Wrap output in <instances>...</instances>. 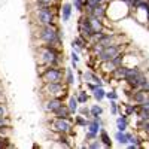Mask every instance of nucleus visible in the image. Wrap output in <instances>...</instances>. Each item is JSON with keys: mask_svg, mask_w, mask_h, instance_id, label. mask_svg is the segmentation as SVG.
Masks as SVG:
<instances>
[{"mask_svg": "<svg viewBox=\"0 0 149 149\" xmlns=\"http://www.w3.org/2000/svg\"><path fill=\"white\" fill-rule=\"evenodd\" d=\"M34 37H37L42 45H52L57 48H61L63 37L57 27V24H48V26H36L34 27Z\"/></svg>", "mask_w": 149, "mask_h": 149, "instance_id": "nucleus-1", "label": "nucleus"}, {"mask_svg": "<svg viewBox=\"0 0 149 149\" xmlns=\"http://www.w3.org/2000/svg\"><path fill=\"white\" fill-rule=\"evenodd\" d=\"M36 55H37V61L43 67L60 66L61 61H63L61 48L52 45H39V48H36Z\"/></svg>", "mask_w": 149, "mask_h": 149, "instance_id": "nucleus-2", "label": "nucleus"}, {"mask_svg": "<svg viewBox=\"0 0 149 149\" xmlns=\"http://www.w3.org/2000/svg\"><path fill=\"white\" fill-rule=\"evenodd\" d=\"M31 18L36 22V26H48V24H54L57 19V12L55 6H33Z\"/></svg>", "mask_w": 149, "mask_h": 149, "instance_id": "nucleus-3", "label": "nucleus"}, {"mask_svg": "<svg viewBox=\"0 0 149 149\" xmlns=\"http://www.w3.org/2000/svg\"><path fill=\"white\" fill-rule=\"evenodd\" d=\"M42 84H55V82H64V69L60 66H51L43 67V72L40 73Z\"/></svg>", "mask_w": 149, "mask_h": 149, "instance_id": "nucleus-4", "label": "nucleus"}, {"mask_svg": "<svg viewBox=\"0 0 149 149\" xmlns=\"http://www.w3.org/2000/svg\"><path fill=\"white\" fill-rule=\"evenodd\" d=\"M73 119H66V118H55L52 116L51 122H49V128L51 131L57 133V134H73Z\"/></svg>", "mask_w": 149, "mask_h": 149, "instance_id": "nucleus-5", "label": "nucleus"}, {"mask_svg": "<svg viewBox=\"0 0 149 149\" xmlns=\"http://www.w3.org/2000/svg\"><path fill=\"white\" fill-rule=\"evenodd\" d=\"M69 90V85L66 82H55V84H43L42 93L46 97H61L64 98Z\"/></svg>", "mask_w": 149, "mask_h": 149, "instance_id": "nucleus-6", "label": "nucleus"}, {"mask_svg": "<svg viewBox=\"0 0 149 149\" xmlns=\"http://www.w3.org/2000/svg\"><path fill=\"white\" fill-rule=\"evenodd\" d=\"M124 52V45L122 43H116V45H110V46H104L97 55H94V58L98 63H103V61H110L112 58H115L116 55Z\"/></svg>", "mask_w": 149, "mask_h": 149, "instance_id": "nucleus-7", "label": "nucleus"}, {"mask_svg": "<svg viewBox=\"0 0 149 149\" xmlns=\"http://www.w3.org/2000/svg\"><path fill=\"white\" fill-rule=\"evenodd\" d=\"M78 33H79V36H82L84 39H86L88 43H90V39L93 37L94 31H93V27H91V22L88 19V15L84 14L79 18V21H78Z\"/></svg>", "mask_w": 149, "mask_h": 149, "instance_id": "nucleus-8", "label": "nucleus"}, {"mask_svg": "<svg viewBox=\"0 0 149 149\" xmlns=\"http://www.w3.org/2000/svg\"><path fill=\"white\" fill-rule=\"evenodd\" d=\"M84 14L86 15H93L95 18H100V19H106V15H107V2L106 3H102V5H97L94 8H85L84 9Z\"/></svg>", "mask_w": 149, "mask_h": 149, "instance_id": "nucleus-9", "label": "nucleus"}, {"mask_svg": "<svg viewBox=\"0 0 149 149\" xmlns=\"http://www.w3.org/2000/svg\"><path fill=\"white\" fill-rule=\"evenodd\" d=\"M64 104V98H61V97H46L45 98V102H43V109L48 112V113H54V112L61 107Z\"/></svg>", "mask_w": 149, "mask_h": 149, "instance_id": "nucleus-10", "label": "nucleus"}, {"mask_svg": "<svg viewBox=\"0 0 149 149\" xmlns=\"http://www.w3.org/2000/svg\"><path fill=\"white\" fill-rule=\"evenodd\" d=\"M128 95H130L131 103L137 104V106L143 104L148 98H149V93H148V91H143V90H133Z\"/></svg>", "mask_w": 149, "mask_h": 149, "instance_id": "nucleus-11", "label": "nucleus"}, {"mask_svg": "<svg viewBox=\"0 0 149 149\" xmlns=\"http://www.w3.org/2000/svg\"><path fill=\"white\" fill-rule=\"evenodd\" d=\"M82 82H84V84H85V82H93V84H95L97 86H104V82L102 81V78L98 76L95 72H93V70H85V72H82Z\"/></svg>", "mask_w": 149, "mask_h": 149, "instance_id": "nucleus-12", "label": "nucleus"}, {"mask_svg": "<svg viewBox=\"0 0 149 149\" xmlns=\"http://www.w3.org/2000/svg\"><path fill=\"white\" fill-rule=\"evenodd\" d=\"M72 14H73V5L72 3L64 2L63 5L60 6V15H61V21L63 22H69Z\"/></svg>", "mask_w": 149, "mask_h": 149, "instance_id": "nucleus-13", "label": "nucleus"}, {"mask_svg": "<svg viewBox=\"0 0 149 149\" xmlns=\"http://www.w3.org/2000/svg\"><path fill=\"white\" fill-rule=\"evenodd\" d=\"M86 15V14H85ZM88 19L91 22V27H93V31L94 33H102L106 30V26H104V21L100 19V18H95L93 15H88Z\"/></svg>", "mask_w": 149, "mask_h": 149, "instance_id": "nucleus-14", "label": "nucleus"}, {"mask_svg": "<svg viewBox=\"0 0 149 149\" xmlns=\"http://www.w3.org/2000/svg\"><path fill=\"white\" fill-rule=\"evenodd\" d=\"M131 136H133V133H128V131H116L113 137L119 146H127Z\"/></svg>", "mask_w": 149, "mask_h": 149, "instance_id": "nucleus-15", "label": "nucleus"}, {"mask_svg": "<svg viewBox=\"0 0 149 149\" xmlns=\"http://www.w3.org/2000/svg\"><path fill=\"white\" fill-rule=\"evenodd\" d=\"M52 116H55V118H66V119L73 118V115H72V112L69 110L67 104H63L61 107H58L54 113H52Z\"/></svg>", "mask_w": 149, "mask_h": 149, "instance_id": "nucleus-16", "label": "nucleus"}, {"mask_svg": "<svg viewBox=\"0 0 149 149\" xmlns=\"http://www.w3.org/2000/svg\"><path fill=\"white\" fill-rule=\"evenodd\" d=\"M128 128V116L125 113H121L116 118V130L118 131H127Z\"/></svg>", "mask_w": 149, "mask_h": 149, "instance_id": "nucleus-17", "label": "nucleus"}, {"mask_svg": "<svg viewBox=\"0 0 149 149\" xmlns=\"http://www.w3.org/2000/svg\"><path fill=\"white\" fill-rule=\"evenodd\" d=\"M98 139H100V142L103 143V148H112L113 146V142L110 140V136L104 128H102L100 133H98Z\"/></svg>", "mask_w": 149, "mask_h": 149, "instance_id": "nucleus-18", "label": "nucleus"}, {"mask_svg": "<svg viewBox=\"0 0 149 149\" xmlns=\"http://www.w3.org/2000/svg\"><path fill=\"white\" fill-rule=\"evenodd\" d=\"M67 107H69V110L72 112V115H76V113H78V109H79V102H78V98H76V95H74V94L69 97Z\"/></svg>", "mask_w": 149, "mask_h": 149, "instance_id": "nucleus-19", "label": "nucleus"}, {"mask_svg": "<svg viewBox=\"0 0 149 149\" xmlns=\"http://www.w3.org/2000/svg\"><path fill=\"white\" fill-rule=\"evenodd\" d=\"M93 98L97 103H102L104 98H106V91L103 86H95V90L93 91Z\"/></svg>", "mask_w": 149, "mask_h": 149, "instance_id": "nucleus-20", "label": "nucleus"}, {"mask_svg": "<svg viewBox=\"0 0 149 149\" xmlns=\"http://www.w3.org/2000/svg\"><path fill=\"white\" fill-rule=\"evenodd\" d=\"M58 137H57V143H58V146H63V148H72V143H70V140H69V136L70 134H57Z\"/></svg>", "mask_w": 149, "mask_h": 149, "instance_id": "nucleus-21", "label": "nucleus"}, {"mask_svg": "<svg viewBox=\"0 0 149 149\" xmlns=\"http://www.w3.org/2000/svg\"><path fill=\"white\" fill-rule=\"evenodd\" d=\"M72 43H73V45H76V46H79L81 49H84V51H85V49L88 48V45H90V43H88V40L84 39V37H82V36H79V34H78L76 37H74L73 40H72Z\"/></svg>", "mask_w": 149, "mask_h": 149, "instance_id": "nucleus-22", "label": "nucleus"}, {"mask_svg": "<svg viewBox=\"0 0 149 149\" xmlns=\"http://www.w3.org/2000/svg\"><path fill=\"white\" fill-rule=\"evenodd\" d=\"M74 95H76L79 104H86V103H88V100H90V94L86 93L85 90H81L78 93H74Z\"/></svg>", "mask_w": 149, "mask_h": 149, "instance_id": "nucleus-23", "label": "nucleus"}, {"mask_svg": "<svg viewBox=\"0 0 149 149\" xmlns=\"http://www.w3.org/2000/svg\"><path fill=\"white\" fill-rule=\"evenodd\" d=\"M64 82L69 85V86H72V85H74V74H73V69H64Z\"/></svg>", "mask_w": 149, "mask_h": 149, "instance_id": "nucleus-24", "label": "nucleus"}, {"mask_svg": "<svg viewBox=\"0 0 149 149\" xmlns=\"http://www.w3.org/2000/svg\"><path fill=\"white\" fill-rule=\"evenodd\" d=\"M73 124L76 127H86L88 125V118H85L81 113H78V116H73Z\"/></svg>", "mask_w": 149, "mask_h": 149, "instance_id": "nucleus-25", "label": "nucleus"}, {"mask_svg": "<svg viewBox=\"0 0 149 149\" xmlns=\"http://www.w3.org/2000/svg\"><path fill=\"white\" fill-rule=\"evenodd\" d=\"M90 112H91V116H102L103 115V107L100 104H91L90 107Z\"/></svg>", "mask_w": 149, "mask_h": 149, "instance_id": "nucleus-26", "label": "nucleus"}, {"mask_svg": "<svg viewBox=\"0 0 149 149\" xmlns=\"http://www.w3.org/2000/svg\"><path fill=\"white\" fill-rule=\"evenodd\" d=\"M31 3L37 6H55L57 0H31Z\"/></svg>", "mask_w": 149, "mask_h": 149, "instance_id": "nucleus-27", "label": "nucleus"}, {"mask_svg": "<svg viewBox=\"0 0 149 149\" xmlns=\"http://www.w3.org/2000/svg\"><path fill=\"white\" fill-rule=\"evenodd\" d=\"M78 113H81L82 116L85 118H91V112H90V107L86 106V104H79V109H78Z\"/></svg>", "mask_w": 149, "mask_h": 149, "instance_id": "nucleus-28", "label": "nucleus"}, {"mask_svg": "<svg viewBox=\"0 0 149 149\" xmlns=\"http://www.w3.org/2000/svg\"><path fill=\"white\" fill-rule=\"evenodd\" d=\"M72 5H73V8L76 9V10L84 12L85 5H86V0H72Z\"/></svg>", "mask_w": 149, "mask_h": 149, "instance_id": "nucleus-29", "label": "nucleus"}, {"mask_svg": "<svg viewBox=\"0 0 149 149\" xmlns=\"http://www.w3.org/2000/svg\"><path fill=\"white\" fill-rule=\"evenodd\" d=\"M88 148H90V149H98V148H103V143L100 142V139L97 137V139L88 142Z\"/></svg>", "mask_w": 149, "mask_h": 149, "instance_id": "nucleus-30", "label": "nucleus"}, {"mask_svg": "<svg viewBox=\"0 0 149 149\" xmlns=\"http://www.w3.org/2000/svg\"><path fill=\"white\" fill-rule=\"evenodd\" d=\"M109 109L112 115H118V103L116 100H109Z\"/></svg>", "mask_w": 149, "mask_h": 149, "instance_id": "nucleus-31", "label": "nucleus"}, {"mask_svg": "<svg viewBox=\"0 0 149 149\" xmlns=\"http://www.w3.org/2000/svg\"><path fill=\"white\" fill-rule=\"evenodd\" d=\"M102 3H106V0H86L85 8H94V6L102 5Z\"/></svg>", "mask_w": 149, "mask_h": 149, "instance_id": "nucleus-32", "label": "nucleus"}, {"mask_svg": "<svg viewBox=\"0 0 149 149\" xmlns=\"http://www.w3.org/2000/svg\"><path fill=\"white\" fill-rule=\"evenodd\" d=\"M137 90H143V91H148V93H149V78H148V76L142 81V84L139 85Z\"/></svg>", "mask_w": 149, "mask_h": 149, "instance_id": "nucleus-33", "label": "nucleus"}, {"mask_svg": "<svg viewBox=\"0 0 149 149\" xmlns=\"http://www.w3.org/2000/svg\"><path fill=\"white\" fill-rule=\"evenodd\" d=\"M139 130H140V131H143V133L146 134V137H149V119L143 121V124H142V127H140Z\"/></svg>", "mask_w": 149, "mask_h": 149, "instance_id": "nucleus-34", "label": "nucleus"}, {"mask_svg": "<svg viewBox=\"0 0 149 149\" xmlns=\"http://www.w3.org/2000/svg\"><path fill=\"white\" fill-rule=\"evenodd\" d=\"M106 98L107 100H118V93L115 90H110L109 93H106Z\"/></svg>", "mask_w": 149, "mask_h": 149, "instance_id": "nucleus-35", "label": "nucleus"}, {"mask_svg": "<svg viewBox=\"0 0 149 149\" xmlns=\"http://www.w3.org/2000/svg\"><path fill=\"white\" fill-rule=\"evenodd\" d=\"M97 137H98V134L91 133V131L86 130V133H85V140H86V142H91V140H94V139H97Z\"/></svg>", "mask_w": 149, "mask_h": 149, "instance_id": "nucleus-36", "label": "nucleus"}, {"mask_svg": "<svg viewBox=\"0 0 149 149\" xmlns=\"http://www.w3.org/2000/svg\"><path fill=\"white\" fill-rule=\"evenodd\" d=\"M8 113H9V110H8L6 104L0 103V116H8Z\"/></svg>", "mask_w": 149, "mask_h": 149, "instance_id": "nucleus-37", "label": "nucleus"}, {"mask_svg": "<svg viewBox=\"0 0 149 149\" xmlns=\"http://www.w3.org/2000/svg\"><path fill=\"white\" fill-rule=\"evenodd\" d=\"M72 51H74L76 54H82V52H84V49H81L79 46H76V45H73V43H72Z\"/></svg>", "mask_w": 149, "mask_h": 149, "instance_id": "nucleus-38", "label": "nucleus"}, {"mask_svg": "<svg viewBox=\"0 0 149 149\" xmlns=\"http://www.w3.org/2000/svg\"><path fill=\"white\" fill-rule=\"evenodd\" d=\"M140 106H142V107H145V109H148V110H149V98H148V100H146V102H145V103H143V104H140Z\"/></svg>", "mask_w": 149, "mask_h": 149, "instance_id": "nucleus-39", "label": "nucleus"}, {"mask_svg": "<svg viewBox=\"0 0 149 149\" xmlns=\"http://www.w3.org/2000/svg\"><path fill=\"white\" fill-rule=\"evenodd\" d=\"M0 103H5V94H3V91H0Z\"/></svg>", "mask_w": 149, "mask_h": 149, "instance_id": "nucleus-40", "label": "nucleus"}, {"mask_svg": "<svg viewBox=\"0 0 149 149\" xmlns=\"http://www.w3.org/2000/svg\"><path fill=\"white\" fill-rule=\"evenodd\" d=\"M0 91H2V86H0Z\"/></svg>", "mask_w": 149, "mask_h": 149, "instance_id": "nucleus-41", "label": "nucleus"}]
</instances>
